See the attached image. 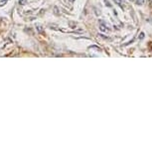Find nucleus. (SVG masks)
I'll return each mask as SVG.
<instances>
[{
  "label": "nucleus",
  "mask_w": 152,
  "mask_h": 152,
  "mask_svg": "<svg viewBox=\"0 0 152 152\" xmlns=\"http://www.w3.org/2000/svg\"><path fill=\"white\" fill-rule=\"evenodd\" d=\"M105 4H107V6H108V7H110V6H111V5L110 4V2L107 1V0H105Z\"/></svg>",
  "instance_id": "8"
},
{
  "label": "nucleus",
  "mask_w": 152,
  "mask_h": 152,
  "mask_svg": "<svg viewBox=\"0 0 152 152\" xmlns=\"http://www.w3.org/2000/svg\"><path fill=\"white\" fill-rule=\"evenodd\" d=\"M69 1H70L71 3H73V2H75V0H69Z\"/></svg>",
  "instance_id": "10"
},
{
  "label": "nucleus",
  "mask_w": 152,
  "mask_h": 152,
  "mask_svg": "<svg viewBox=\"0 0 152 152\" xmlns=\"http://www.w3.org/2000/svg\"><path fill=\"white\" fill-rule=\"evenodd\" d=\"M54 14H55V15H57V16H59V15H60V11H59V8L57 7V6H55V7H54Z\"/></svg>",
  "instance_id": "4"
},
{
  "label": "nucleus",
  "mask_w": 152,
  "mask_h": 152,
  "mask_svg": "<svg viewBox=\"0 0 152 152\" xmlns=\"http://www.w3.org/2000/svg\"><path fill=\"white\" fill-rule=\"evenodd\" d=\"M49 27L51 28V29H54V30H60V28H58L56 24H50L49 25Z\"/></svg>",
  "instance_id": "2"
},
{
  "label": "nucleus",
  "mask_w": 152,
  "mask_h": 152,
  "mask_svg": "<svg viewBox=\"0 0 152 152\" xmlns=\"http://www.w3.org/2000/svg\"><path fill=\"white\" fill-rule=\"evenodd\" d=\"M144 37V33H140V39H142Z\"/></svg>",
  "instance_id": "9"
},
{
  "label": "nucleus",
  "mask_w": 152,
  "mask_h": 152,
  "mask_svg": "<svg viewBox=\"0 0 152 152\" xmlns=\"http://www.w3.org/2000/svg\"><path fill=\"white\" fill-rule=\"evenodd\" d=\"M149 1H150V3L152 4V0H149Z\"/></svg>",
  "instance_id": "11"
},
{
  "label": "nucleus",
  "mask_w": 152,
  "mask_h": 152,
  "mask_svg": "<svg viewBox=\"0 0 152 152\" xmlns=\"http://www.w3.org/2000/svg\"><path fill=\"white\" fill-rule=\"evenodd\" d=\"M19 3L21 5H25L27 3V0H19Z\"/></svg>",
  "instance_id": "6"
},
{
  "label": "nucleus",
  "mask_w": 152,
  "mask_h": 152,
  "mask_svg": "<svg viewBox=\"0 0 152 152\" xmlns=\"http://www.w3.org/2000/svg\"><path fill=\"white\" fill-rule=\"evenodd\" d=\"M36 30L38 31L39 33H41V34L44 33V28H43L41 25H37V26H36Z\"/></svg>",
  "instance_id": "1"
},
{
  "label": "nucleus",
  "mask_w": 152,
  "mask_h": 152,
  "mask_svg": "<svg viewBox=\"0 0 152 152\" xmlns=\"http://www.w3.org/2000/svg\"><path fill=\"white\" fill-rule=\"evenodd\" d=\"M99 29L102 30V31H105V30H107V28L104 27V24H100V26H99Z\"/></svg>",
  "instance_id": "7"
},
{
  "label": "nucleus",
  "mask_w": 152,
  "mask_h": 152,
  "mask_svg": "<svg viewBox=\"0 0 152 152\" xmlns=\"http://www.w3.org/2000/svg\"><path fill=\"white\" fill-rule=\"evenodd\" d=\"M69 26H70L71 28H73V29H74V28H76V27H77V23H76V22H72V21H70V22H69Z\"/></svg>",
  "instance_id": "3"
},
{
  "label": "nucleus",
  "mask_w": 152,
  "mask_h": 152,
  "mask_svg": "<svg viewBox=\"0 0 152 152\" xmlns=\"http://www.w3.org/2000/svg\"><path fill=\"white\" fill-rule=\"evenodd\" d=\"M7 1L8 0H0V6H3V5H5Z\"/></svg>",
  "instance_id": "5"
}]
</instances>
